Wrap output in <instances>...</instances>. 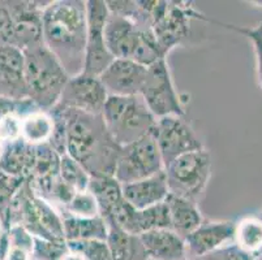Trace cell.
<instances>
[{"mask_svg":"<svg viewBox=\"0 0 262 260\" xmlns=\"http://www.w3.org/2000/svg\"><path fill=\"white\" fill-rule=\"evenodd\" d=\"M139 237L149 260H183L188 257L184 238L171 229H156Z\"/></svg>","mask_w":262,"mask_h":260,"instance_id":"17","label":"cell"},{"mask_svg":"<svg viewBox=\"0 0 262 260\" xmlns=\"http://www.w3.org/2000/svg\"><path fill=\"white\" fill-rule=\"evenodd\" d=\"M206 22H213L216 25H221L223 28L232 30L235 33L244 35L249 42L252 43L254 51V56H256V70H257V80H258V85L262 89V21L257 23L256 26H237L232 25V23H223L219 21L211 20L209 17H205Z\"/></svg>","mask_w":262,"mask_h":260,"instance_id":"28","label":"cell"},{"mask_svg":"<svg viewBox=\"0 0 262 260\" xmlns=\"http://www.w3.org/2000/svg\"><path fill=\"white\" fill-rule=\"evenodd\" d=\"M25 178L13 177L0 171V221L4 230L8 228V212L12 200L16 197Z\"/></svg>","mask_w":262,"mask_h":260,"instance_id":"30","label":"cell"},{"mask_svg":"<svg viewBox=\"0 0 262 260\" xmlns=\"http://www.w3.org/2000/svg\"><path fill=\"white\" fill-rule=\"evenodd\" d=\"M183 260H190V259H189V257H187V259H183Z\"/></svg>","mask_w":262,"mask_h":260,"instance_id":"40","label":"cell"},{"mask_svg":"<svg viewBox=\"0 0 262 260\" xmlns=\"http://www.w3.org/2000/svg\"><path fill=\"white\" fill-rule=\"evenodd\" d=\"M151 134L161 152L164 167L187 152L206 149L196 130L185 120V116L157 119Z\"/></svg>","mask_w":262,"mask_h":260,"instance_id":"8","label":"cell"},{"mask_svg":"<svg viewBox=\"0 0 262 260\" xmlns=\"http://www.w3.org/2000/svg\"><path fill=\"white\" fill-rule=\"evenodd\" d=\"M141 28L118 14L110 13L104 26V40L107 50L114 59L133 60L139 49Z\"/></svg>","mask_w":262,"mask_h":260,"instance_id":"16","label":"cell"},{"mask_svg":"<svg viewBox=\"0 0 262 260\" xmlns=\"http://www.w3.org/2000/svg\"><path fill=\"white\" fill-rule=\"evenodd\" d=\"M162 171H164L163 160L156 139L150 133L120 147L114 177L121 185H127L157 175Z\"/></svg>","mask_w":262,"mask_h":260,"instance_id":"7","label":"cell"},{"mask_svg":"<svg viewBox=\"0 0 262 260\" xmlns=\"http://www.w3.org/2000/svg\"><path fill=\"white\" fill-rule=\"evenodd\" d=\"M254 256L240 250L235 243H230L222 249L202 257V260H253Z\"/></svg>","mask_w":262,"mask_h":260,"instance_id":"34","label":"cell"},{"mask_svg":"<svg viewBox=\"0 0 262 260\" xmlns=\"http://www.w3.org/2000/svg\"><path fill=\"white\" fill-rule=\"evenodd\" d=\"M59 176L76 193L88 190L90 180H92V176L88 173L86 169L68 154H64L60 156Z\"/></svg>","mask_w":262,"mask_h":260,"instance_id":"27","label":"cell"},{"mask_svg":"<svg viewBox=\"0 0 262 260\" xmlns=\"http://www.w3.org/2000/svg\"><path fill=\"white\" fill-rule=\"evenodd\" d=\"M70 251L66 240H43L34 237L33 259L34 260H61Z\"/></svg>","mask_w":262,"mask_h":260,"instance_id":"32","label":"cell"},{"mask_svg":"<svg viewBox=\"0 0 262 260\" xmlns=\"http://www.w3.org/2000/svg\"><path fill=\"white\" fill-rule=\"evenodd\" d=\"M0 97L25 100V55L15 46L0 47Z\"/></svg>","mask_w":262,"mask_h":260,"instance_id":"15","label":"cell"},{"mask_svg":"<svg viewBox=\"0 0 262 260\" xmlns=\"http://www.w3.org/2000/svg\"><path fill=\"white\" fill-rule=\"evenodd\" d=\"M43 44L70 77L84 72L86 44V2H49L42 14Z\"/></svg>","mask_w":262,"mask_h":260,"instance_id":"1","label":"cell"},{"mask_svg":"<svg viewBox=\"0 0 262 260\" xmlns=\"http://www.w3.org/2000/svg\"><path fill=\"white\" fill-rule=\"evenodd\" d=\"M88 190L94 195L103 219L110 218L125 200L123 197V185L114 176L92 177Z\"/></svg>","mask_w":262,"mask_h":260,"instance_id":"23","label":"cell"},{"mask_svg":"<svg viewBox=\"0 0 262 260\" xmlns=\"http://www.w3.org/2000/svg\"><path fill=\"white\" fill-rule=\"evenodd\" d=\"M256 216H257V218H258V219H259V220H261V221H262V211H261V212H258V214H257V215H256Z\"/></svg>","mask_w":262,"mask_h":260,"instance_id":"38","label":"cell"},{"mask_svg":"<svg viewBox=\"0 0 262 260\" xmlns=\"http://www.w3.org/2000/svg\"><path fill=\"white\" fill-rule=\"evenodd\" d=\"M59 212H60L61 216L63 215H70V216H73V218L82 219L101 216L98 203H97L94 195L89 190L76 193L70 203Z\"/></svg>","mask_w":262,"mask_h":260,"instance_id":"29","label":"cell"},{"mask_svg":"<svg viewBox=\"0 0 262 260\" xmlns=\"http://www.w3.org/2000/svg\"><path fill=\"white\" fill-rule=\"evenodd\" d=\"M107 98L108 94L98 77L81 73L68 80L56 106L89 114H101Z\"/></svg>","mask_w":262,"mask_h":260,"instance_id":"11","label":"cell"},{"mask_svg":"<svg viewBox=\"0 0 262 260\" xmlns=\"http://www.w3.org/2000/svg\"><path fill=\"white\" fill-rule=\"evenodd\" d=\"M15 23V47L29 51L43 44L42 14L49 2H7Z\"/></svg>","mask_w":262,"mask_h":260,"instance_id":"12","label":"cell"},{"mask_svg":"<svg viewBox=\"0 0 262 260\" xmlns=\"http://www.w3.org/2000/svg\"><path fill=\"white\" fill-rule=\"evenodd\" d=\"M259 255H261V256H262V251H261V252H259Z\"/></svg>","mask_w":262,"mask_h":260,"instance_id":"41","label":"cell"},{"mask_svg":"<svg viewBox=\"0 0 262 260\" xmlns=\"http://www.w3.org/2000/svg\"><path fill=\"white\" fill-rule=\"evenodd\" d=\"M63 233L66 241H106L108 234V225L106 219L97 218H73L63 215Z\"/></svg>","mask_w":262,"mask_h":260,"instance_id":"22","label":"cell"},{"mask_svg":"<svg viewBox=\"0 0 262 260\" xmlns=\"http://www.w3.org/2000/svg\"><path fill=\"white\" fill-rule=\"evenodd\" d=\"M3 225H2V221H0V235H2V233H3Z\"/></svg>","mask_w":262,"mask_h":260,"instance_id":"39","label":"cell"},{"mask_svg":"<svg viewBox=\"0 0 262 260\" xmlns=\"http://www.w3.org/2000/svg\"><path fill=\"white\" fill-rule=\"evenodd\" d=\"M170 194L199 202L211 175V155L206 149L190 151L164 167Z\"/></svg>","mask_w":262,"mask_h":260,"instance_id":"5","label":"cell"},{"mask_svg":"<svg viewBox=\"0 0 262 260\" xmlns=\"http://www.w3.org/2000/svg\"><path fill=\"white\" fill-rule=\"evenodd\" d=\"M146 260H149V259H146Z\"/></svg>","mask_w":262,"mask_h":260,"instance_id":"42","label":"cell"},{"mask_svg":"<svg viewBox=\"0 0 262 260\" xmlns=\"http://www.w3.org/2000/svg\"><path fill=\"white\" fill-rule=\"evenodd\" d=\"M108 234L106 243L108 246L111 260H146L142 243L139 235L125 232L114 221L106 220Z\"/></svg>","mask_w":262,"mask_h":260,"instance_id":"21","label":"cell"},{"mask_svg":"<svg viewBox=\"0 0 262 260\" xmlns=\"http://www.w3.org/2000/svg\"><path fill=\"white\" fill-rule=\"evenodd\" d=\"M253 260H262V256H261V255H256V256H254L253 257Z\"/></svg>","mask_w":262,"mask_h":260,"instance_id":"37","label":"cell"},{"mask_svg":"<svg viewBox=\"0 0 262 260\" xmlns=\"http://www.w3.org/2000/svg\"><path fill=\"white\" fill-rule=\"evenodd\" d=\"M108 8L104 0L86 2V44H85L84 75L99 77L113 63L104 40V26L108 18Z\"/></svg>","mask_w":262,"mask_h":260,"instance_id":"9","label":"cell"},{"mask_svg":"<svg viewBox=\"0 0 262 260\" xmlns=\"http://www.w3.org/2000/svg\"><path fill=\"white\" fill-rule=\"evenodd\" d=\"M58 107L66 121L67 154L92 177L114 176L120 146L113 139L101 114Z\"/></svg>","mask_w":262,"mask_h":260,"instance_id":"2","label":"cell"},{"mask_svg":"<svg viewBox=\"0 0 262 260\" xmlns=\"http://www.w3.org/2000/svg\"><path fill=\"white\" fill-rule=\"evenodd\" d=\"M233 235L235 221L204 220L199 228L184 238V242L188 255L202 259L206 255L233 243Z\"/></svg>","mask_w":262,"mask_h":260,"instance_id":"14","label":"cell"},{"mask_svg":"<svg viewBox=\"0 0 262 260\" xmlns=\"http://www.w3.org/2000/svg\"><path fill=\"white\" fill-rule=\"evenodd\" d=\"M146 72V66L130 59H114L98 78L108 95L133 97L140 95Z\"/></svg>","mask_w":262,"mask_h":260,"instance_id":"13","label":"cell"},{"mask_svg":"<svg viewBox=\"0 0 262 260\" xmlns=\"http://www.w3.org/2000/svg\"><path fill=\"white\" fill-rule=\"evenodd\" d=\"M8 250L4 260H34L33 247L34 237L21 225L9 226Z\"/></svg>","mask_w":262,"mask_h":260,"instance_id":"26","label":"cell"},{"mask_svg":"<svg viewBox=\"0 0 262 260\" xmlns=\"http://www.w3.org/2000/svg\"><path fill=\"white\" fill-rule=\"evenodd\" d=\"M233 243L252 256L262 251V221L256 215L245 216L235 223Z\"/></svg>","mask_w":262,"mask_h":260,"instance_id":"25","label":"cell"},{"mask_svg":"<svg viewBox=\"0 0 262 260\" xmlns=\"http://www.w3.org/2000/svg\"><path fill=\"white\" fill-rule=\"evenodd\" d=\"M168 186L164 171L144 180L123 185V197L136 209H145L167 199Z\"/></svg>","mask_w":262,"mask_h":260,"instance_id":"18","label":"cell"},{"mask_svg":"<svg viewBox=\"0 0 262 260\" xmlns=\"http://www.w3.org/2000/svg\"><path fill=\"white\" fill-rule=\"evenodd\" d=\"M35 161V146L18 138L8 142L0 152V171L13 177L28 178Z\"/></svg>","mask_w":262,"mask_h":260,"instance_id":"19","label":"cell"},{"mask_svg":"<svg viewBox=\"0 0 262 260\" xmlns=\"http://www.w3.org/2000/svg\"><path fill=\"white\" fill-rule=\"evenodd\" d=\"M61 260H85V259L81 256L80 254H77V252L68 251L66 255H64V257Z\"/></svg>","mask_w":262,"mask_h":260,"instance_id":"35","label":"cell"},{"mask_svg":"<svg viewBox=\"0 0 262 260\" xmlns=\"http://www.w3.org/2000/svg\"><path fill=\"white\" fill-rule=\"evenodd\" d=\"M54 132V119L50 112L34 109L21 117V139L32 146L49 145Z\"/></svg>","mask_w":262,"mask_h":260,"instance_id":"24","label":"cell"},{"mask_svg":"<svg viewBox=\"0 0 262 260\" xmlns=\"http://www.w3.org/2000/svg\"><path fill=\"white\" fill-rule=\"evenodd\" d=\"M253 4H257V7H261L262 8V2H252Z\"/></svg>","mask_w":262,"mask_h":260,"instance_id":"36","label":"cell"},{"mask_svg":"<svg viewBox=\"0 0 262 260\" xmlns=\"http://www.w3.org/2000/svg\"><path fill=\"white\" fill-rule=\"evenodd\" d=\"M140 95L156 119L185 116L184 103L173 83L167 59L147 66Z\"/></svg>","mask_w":262,"mask_h":260,"instance_id":"6","label":"cell"},{"mask_svg":"<svg viewBox=\"0 0 262 260\" xmlns=\"http://www.w3.org/2000/svg\"><path fill=\"white\" fill-rule=\"evenodd\" d=\"M101 116L110 135L120 147L150 134L157 121L141 95H108Z\"/></svg>","mask_w":262,"mask_h":260,"instance_id":"4","label":"cell"},{"mask_svg":"<svg viewBox=\"0 0 262 260\" xmlns=\"http://www.w3.org/2000/svg\"><path fill=\"white\" fill-rule=\"evenodd\" d=\"M24 55L26 98L40 111H51L71 77L45 44L24 51Z\"/></svg>","mask_w":262,"mask_h":260,"instance_id":"3","label":"cell"},{"mask_svg":"<svg viewBox=\"0 0 262 260\" xmlns=\"http://www.w3.org/2000/svg\"><path fill=\"white\" fill-rule=\"evenodd\" d=\"M205 14L200 13L187 2H167L161 16L154 22L153 33L168 55L189 35L190 21H205Z\"/></svg>","mask_w":262,"mask_h":260,"instance_id":"10","label":"cell"},{"mask_svg":"<svg viewBox=\"0 0 262 260\" xmlns=\"http://www.w3.org/2000/svg\"><path fill=\"white\" fill-rule=\"evenodd\" d=\"M70 251L77 252L85 260H111L106 241H66Z\"/></svg>","mask_w":262,"mask_h":260,"instance_id":"31","label":"cell"},{"mask_svg":"<svg viewBox=\"0 0 262 260\" xmlns=\"http://www.w3.org/2000/svg\"><path fill=\"white\" fill-rule=\"evenodd\" d=\"M15 46V23L7 2H0V47Z\"/></svg>","mask_w":262,"mask_h":260,"instance_id":"33","label":"cell"},{"mask_svg":"<svg viewBox=\"0 0 262 260\" xmlns=\"http://www.w3.org/2000/svg\"><path fill=\"white\" fill-rule=\"evenodd\" d=\"M166 204L170 212V229L182 238L190 234L204 221L199 204L194 200L168 194Z\"/></svg>","mask_w":262,"mask_h":260,"instance_id":"20","label":"cell"}]
</instances>
